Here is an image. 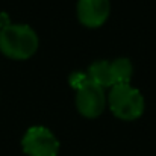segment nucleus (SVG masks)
<instances>
[{"instance_id":"nucleus-1","label":"nucleus","mask_w":156,"mask_h":156,"mask_svg":"<svg viewBox=\"0 0 156 156\" xmlns=\"http://www.w3.org/2000/svg\"><path fill=\"white\" fill-rule=\"evenodd\" d=\"M38 35L27 24H5L0 27V52L17 61L29 59L38 50Z\"/></svg>"},{"instance_id":"nucleus-2","label":"nucleus","mask_w":156,"mask_h":156,"mask_svg":"<svg viewBox=\"0 0 156 156\" xmlns=\"http://www.w3.org/2000/svg\"><path fill=\"white\" fill-rule=\"evenodd\" d=\"M108 105L111 112L120 120H136L144 112V97L130 83L114 85L108 94Z\"/></svg>"},{"instance_id":"nucleus-3","label":"nucleus","mask_w":156,"mask_h":156,"mask_svg":"<svg viewBox=\"0 0 156 156\" xmlns=\"http://www.w3.org/2000/svg\"><path fill=\"white\" fill-rule=\"evenodd\" d=\"M23 152L27 156H58L59 141L50 129L34 126L27 129L21 140Z\"/></svg>"},{"instance_id":"nucleus-4","label":"nucleus","mask_w":156,"mask_h":156,"mask_svg":"<svg viewBox=\"0 0 156 156\" xmlns=\"http://www.w3.org/2000/svg\"><path fill=\"white\" fill-rule=\"evenodd\" d=\"M106 96L105 88L87 80L76 88V108L80 115L87 118H96L105 111Z\"/></svg>"},{"instance_id":"nucleus-5","label":"nucleus","mask_w":156,"mask_h":156,"mask_svg":"<svg viewBox=\"0 0 156 156\" xmlns=\"http://www.w3.org/2000/svg\"><path fill=\"white\" fill-rule=\"evenodd\" d=\"M77 18L87 27H100L109 17L111 3L109 0H79L77 2Z\"/></svg>"},{"instance_id":"nucleus-6","label":"nucleus","mask_w":156,"mask_h":156,"mask_svg":"<svg viewBox=\"0 0 156 156\" xmlns=\"http://www.w3.org/2000/svg\"><path fill=\"white\" fill-rule=\"evenodd\" d=\"M109 70H111V82L114 85H124L130 83L133 67L127 58H118L109 62Z\"/></svg>"},{"instance_id":"nucleus-7","label":"nucleus","mask_w":156,"mask_h":156,"mask_svg":"<svg viewBox=\"0 0 156 156\" xmlns=\"http://www.w3.org/2000/svg\"><path fill=\"white\" fill-rule=\"evenodd\" d=\"M87 77L90 82L106 88V87H112V82H111V70H109V61H97L94 64L90 65L88 68V73H87Z\"/></svg>"}]
</instances>
